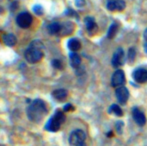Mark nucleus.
I'll return each instance as SVG.
<instances>
[{
    "label": "nucleus",
    "instance_id": "1",
    "mask_svg": "<svg viewBox=\"0 0 147 146\" xmlns=\"http://www.w3.org/2000/svg\"><path fill=\"white\" fill-rule=\"evenodd\" d=\"M48 113L46 104L42 100H33L27 108V116L34 123L41 122Z\"/></svg>",
    "mask_w": 147,
    "mask_h": 146
},
{
    "label": "nucleus",
    "instance_id": "2",
    "mask_svg": "<svg viewBox=\"0 0 147 146\" xmlns=\"http://www.w3.org/2000/svg\"><path fill=\"white\" fill-rule=\"evenodd\" d=\"M42 48H43V44L40 41L36 40L32 42L24 53V57L26 61L31 64L40 61L43 57Z\"/></svg>",
    "mask_w": 147,
    "mask_h": 146
},
{
    "label": "nucleus",
    "instance_id": "3",
    "mask_svg": "<svg viewBox=\"0 0 147 146\" xmlns=\"http://www.w3.org/2000/svg\"><path fill=\"white\" fill-rule=\"evenodd\" d=\"M65 121V115L61 111H57L49 119L45 125V129L51 132L58 131L61 124Z\"/></svg>",
    "mask_w": 147,
    "mask_h": 146
},
{
    "label": "nucleus",
    "instance_id": "4",
    "mask_svg": "<svg viewBox=\"0 0 147 146\" xmlns=\"http://www.w3.org/2000/svg\"><path fill=\"white\" fill-rule=\"evenodd\" d=\"M68 142L73 146H77L82 143H85L86 142L85 132L81 129H77V130L73 131L69 136Z\"/></svg>",
    "mask_w": 147,
    "mask_h": 146
},
{
    "label": "nucleus",
    "instance_id": "5",
    "mask_svg": "<svg viewBox=\"0 0 147 146\" xmlns=\"http://www.w3.org/2000/svg\"><path fill=\"white\" fill-rule=\"evenodd\" d=\"M32 16L28 12H21L17 17V24L22 29H28L32 24Z\"/></svg>",
    "mask_w": 147,
    "mask_h": 146
},
{
    "label": "nucleus",
    "instance_id": "6",
    "mask_svg": "<svg viewBox=\"0 0 147 146\" xmlns=\"http://www.w3.org/2000/svg\"><path fill=\"white\" fill-rule=\"evenodd\" d=\"M125 62V52L121 48H119L114 52L113 58H112V65L114 67H121Z\"/></svg>",
    "mask_w": 147,
    "mask_h": 146
},
{
    "label": "nucleus",
    "instance_id": "7",
    "mask_svg": "<svg viewBox=\"0 0 147 146\" xmlns=\"http://www.w3.org/2000/svg\"><path fill=\"white\" fill-rule=\"evenodd\" d=\"M125 82V76L123 70H117L112 76L111 84L113 87H119Z\"/></svg>",
    "mask_w": 147,
    "mask_h": 146
},
{
    "label": "nucleus",
    "instance_id": "8",
    "mask_svg": "<svg viewBox=\"0 0 147 146\" xmlns=\"http://www.w3.org/2000/svg\"><path fill=\"white\" fill-rule=\"evenodd\" d=\"M116 98L119 104L125 105L126 104L128 99H129V91L125 87H119L115 91Z\"/></svg>",
    "mask_w": 147,
    "mask_h": 146
},
{
    "label": "nucleus",
    "instance_id": "9",
    "mask_svg": "<svg viewBox=\"0 0 147 146\" xmlns=\"http://www.w3.org/2000/svg\"><path fill=\"white\" fill-rule=\"evenodd\" d=\"M107 7L110 11H121L125 8V3L123 0H108Z\"/></svg>",
    "mask_w": 147,
    "mask_h": 146
},
{
    "label": "nucleus",
    "instance_id": "10",
    "mask_svg": "<svg viewBox=\"0 0 147 146\" xmlns=\"http://www.w3.org/2000/svg\"><path fill=\"white\" fill-rule=\"evenodd\" d=\"M133 79L138 83H144L147 81V70L144 68H138L133 72Z\"/></svg>",
    "mask_w": 147,
    "mask_h": 146
},
{
    "label": "nucleus",
    "instance_id": "11",
    "mask_svg": "<svg viewBox=\"0 0 147 146\" xmlns=\"http://www.w3.org/2000/svg\"><path fill=\"white\" fill-rule=\"evenodd\" d=\"M132 117L135 120V122L137 123V124H138L139 126H144L146 123V118L144 114L137 107H134L132 109Z\"/></svg>",
    "mask_w": 147,
    "mask_h": 146
},
{
    "label": "nucleus",
    "instance_id": "12",
    "mask_svg": "<svg viewBox=\"0 0 147 146\" xmlns=\"http://www.w3.org/2000/svg\"><path fill=\"white\" fill-rule=\"evenodd\" d=\"M69 59H70V65L74 68H77L82 62V59L80 55L76 52H72L69 54Z\"/></svg>",
    "mask_w": 147,
    "mask_h": 146
},
{
    "label": "nucleus",
    "instance_id": "13",
    "mask_svg": "<svg viewBox=\"0 0 147 146\" xmlns=\"http://www.w3.org/2000/svg\"><path fill=\"white\" fill-rule=\"evenodd\" d=\"M52 95H53V97L56 100H58V101H63L67 97V91L65 90V89H63V88L57 89V90H55L53 92Z\"/></svg>",
    "mask_w": 147,
    "mask_h": 146
},
{
    "label": "nucleus",
    "instance_id": "14",
    "mask_svg": "<svg viewBox=\"0 0 147 146\" xmlns=\"http://www.w3.org/2000/svg\"><path fill=\"white\" fill-rule=\"evenodd\" d=\"M85 24L87 26V30L89 32V34L96 31L97 30V25L95 24V21L93 17H86L85 18Z\"/></svg>",
    "mask_w": 147,
    "mask_h": 146
},
{
    "label": "nucleus",
    "instance_id": "15",
    "mask_svg": "<svg viewBox=\"0 0 147 146\" xmlns=\"http://www.w3.org/2000/svg\"><path fill=\"white\" fill-rule=\"evenodd\" d=\"M3 42L7 46L12 47L17 43V37L13 34H6L3 36Z\"/></svg>",
    "mask_w": 147,
    "mask_h": 146
},
{
    "label": "nucleus",
    "instance_id": "16",
    "mask_svg": "<svg viewBox=\"0 0 147 146\" xmlns=\"http://www.w3.org/2000/svg\"><path fill=\"white\" fill-rule=\"evenodd\" d=\"M67 46H68V48L73 51V52H75V51H77L81 48V42H79V40L76 39V38H72L68 41L67 42Z\"/></svg>",
    "mask_w": 147,
    "mask_h": 146
},
{
    "label": "nucleus",
    "instance_id": "17",
    "mask_svg": "<svg viewBox=\"0 0 147 146\" xmlns=\"http://www.w3.org/2000/svg\"><path fill=\"white\" fill-rule=\"evenodd\" d=\"M48 30H49V32L51 35H55V34H58V33L61 32V25L59 23H52V24H50L49 25Z\"/></svg>",
    "mask_w": 147,
    "mask_h": 146
},
{
    "label": "nucleus",
    "instance_id": "18",
    "mask_svg": "<svg viewBox=\"0 0 147 146\" xmlns=\"http://www.w3.org/2000/svg\"><path fill=\"white\" fill-rule=\"evenodd\" d=\"M70 27H74V24L70 22H67L66 24H64L62 26H61V35L65 36V35H68V34H71V32L74 30V29H70Z\"/></svg>",
    "mask_w": 147,
    "mask_h": 146
},
{
    "label": "nucleus",
    "instance_id": "19",
    "mask_svg": "<svg viewBox=\"0 0 147 146\" xmlns=\"http://www.w3.org/2000/svg\"><path fill=\"white\" fill-rule=\"evenodd\" d=\"M117 31H118V25L115 23L112 24L109 30H108V32H107V37L110 38V39L113 38L115 36Z\"/></svg>",
    "mask_w": 147,
    "mask_h": 146
},
{
    "label": "nucleus",
    "instance_id": "20",
    "mask_svg": "<svg viewBox=\"0 0 147 146\" xmlns=\"http://www.w3.org/2000/svg\"><path fill=\"white\" fill-rule=\"evenodd\" d=\"M109 112H113L116 116L118 117H121L123 115V112L122 110L120 109V107L117 105H112L110 106V110H109Z\"/></svg>",
    "mask_w": 147,
    "mask_h": 146
},
{
    "label": "nucleus",
    "instance_id": "21",
    "mask_svg": "<svg viewBox=\"0 0 147 146\" xmlns=\"http://www.w3.org/2000/svg\"><path fill=\"white\" fill-rule=\"evenodd\" d=\"M136 57V50L134 48H131L128 51V61L130 63H132Z\"/></svg>",
    "mask_w": 147,
    "mask_h": 146
},
{
    "label": "nucleus",
    "instance_id": "22",
    "mask_svg": "<svg viewBox=\"0 0 147 146\" xmlns=\"http://www.w3.org/2000/svg\"><path fill=\"white\" fill-rule=\"evenodd\" d=\"M52 66L55 67V68H57V69H62V63L60 60H53L52 61Z\"/></svg>",
    "mask_w": 147,
    "mask_h": 146
},
{
    "label": "nucleus",
    "instance_id": "23",
    "mask_svg": "<svg viewBox=\"0 0 147 146\" xmlns=\"http://www.w3.org/2000/svg\"><path fill=\"white\" fill-rule=\"evenodd\" d=\"M115 127H116V130H117L118 133H119V134H122V132H123V127H124L123 122H122V121H118V122H116Z\"/></svg>",
    "mask_w": 147,
    "mask_h": 146
},
{
    "label": "nucleus",
    "instance_id": "24",
    "mask_svg": "<svg viewBox=\"0 0 147 146\" xmlns=\"http://www.w3.org/2000/svg\"><path fill=\"white\" fill-rule=\"evenodd\" d=\"M33 11H34V12H35L36 14H37V15H42V14L43 13V10H42V8L40 5H36V6H34Z\"/></svg>",
    "mask_w": 147,
    "mask_h": 146
},
{
    "label": "nucleus",
    "instance_id": "25",
    "mask_svg": "<svg viewBox=\"0 0 147 146\" xmlns=\"http://www.w3.org/2000/svg\"><path fill=\"white\" fill-rule=\"evenodd\" d=\"M75 109V107H74L71 104H67L65 106H64V108H63V111L64 112H68V111H70V110H74Z\"/></svg>",
    "mask_w": 147,
    "mask_h": 146
},
{
    "label": "nucleus",
    "instance_id": "26",
    "mask_svg": "<svg viewBox=\"0 0 147 146\" xmlns=\"http://www.w3.org/2000/svg\"><path fill=\"white\" fill-rule=\"evenodd\" d=\"M144 37L145 41L147 42V29H146V30H145V31H144Z\"/></svg>",
    "mask_w": 147,
    "mask_h": 146
},
{
    "label": "nucleus",
    "instance_id": "27",
    "mask_svg": "<svg viewBox=\"0 0 147 146\" xmlns=\"http://www.w3.org/2000/svg\"><path fill=\"white\" fill-rule=\"evenodd\" d=\"M112 136H113V132H112V131H109V132L107 133V137H111Z\"/></svg>",
    "mask_w": 147,
    "mask_h": 146
},
{
    "label": "nucleus",
    "instance_id": "28",
    "mask_svg": "<svg viewBox=\"0 0 147 146\" xmlns=\"http://www.w3.org/2000/svg\"><path fill=\"white\" fill-rule=\"evenodd\" d=\"M144 51H145V53L147 54V42H146V43L144 44Z\"/></svg>",
    "mask_w": 147,
    "mask_h": 146
},
{
    "label": "nucleus",
    "instance_id": "29",
    "mask_svg": "<svg viewBox=\"0 0 147 146\" xmlns=\"http://www.w3.org/2000/svg\"><path fill=\"white\" fill-rule=\"evenodd\" d=\"M77 146H87V143H86V142H85V143H81V144H79V145H77Z\"/></svg>",
    "mask_w": 147,
    "mask_h": 146
}]
</instances>
